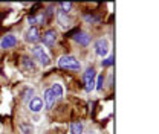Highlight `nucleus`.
I'll return each mask as SVG.
<instances>
[{
  "mask_svg": "<svg viewBox=\"0 0 159 134\" xmlns=\"http://www.w3.org/2000/svg\"><path fill=\"white\" fill-rule=\"evenodd\" d=\"M58 67L61 69H66V70H74V72H78L81 69V64L75 57L72 55H63L58 59Z\"/></svg>",
  "mask_w": 159,
  "mask_h": 134,
  "instance_id": "f257e3e1",
  "label": "nucleus"
},
{
  "mask_svg": "<svg viewBox=\"0 0 159 134\" xmlns=\"http://www.w3.org/2000/svg\"><path fill=\"white\" fill-rule=\"evenodd\" d=\"M95 76H97V70L93 67H87L86 72L83 73V82L86 92H92L95 89Z\"/></svg>",
  "mask_w": 159,
  "mask_h": 134,
  "instance_id": "f03ea898",
  "label": "nucleus"
},
{
  "mask_svg": "<svg viewBox=\"0 0 159 134\" xmlns=\"http://www.w3.org/2000/svg\"><path fill=\"white\" fill-rule=\"evenodd\" d=\"M31 54L34 55L35 59H39V63L41 66H49L51 64V58L44 52L43 46H34V47H31Z\"/></svg>",
  "mask_w": 159,
  "mask_h": 134,
  "instance_id": "7ed1b4c3",
  "label": "nucleus"
},
{
  "mask_svg": "<svg viewBox=\"0 0 159 134\" xmlns=\"http://www.w3.org/2000/svg\"><path fill=\"white\" fill-rule=\"evenodd\" d=\"M95 52H97V55L99 57H106L107 54H109V41L107 38H98L97 40V43H95Z\"/></svg>",
  "mask_w": 159,
  "mask_h": 134,
  "instance_id": "20e7f679",
  "label": "nucleus"
},
{
  "mask_svg": "<svg viewBox=\"0 0 159 134\" xmlns=\"http://www.w3.org/2000/svg\"><path fill=\"white\" fill-rule=\"evenodd\" d=\"M55 41H57V31L55 29H49L43 34V44L44 46L51 47V46L55 44Z\"/></svg>",
  "mask_w": 159,
  "mask_h": 134,
  "instance_id": "39448f33",
  "label": "nucleus"
},
{
  "mask_svg": "<svg viewBox=\"0 0 159 134\" xmlns=\"http://www.w3.org/2000/svg\"><path fill=\"white\" fill-rule=\"evenodd\" d=\"M25 40H26V41H29V43H37V41H40L39 28H37V26L29 28V29L26 31V34H25Z\"/></svg>",
  "mask_w": 159,
  "mask_h": 134,
  "instance_id": "423d86ee",
  "label": "nucleus"
},
{
  "mask_svg": "<svg viewBox=\"0 0 159 134\" xmlns=\"http://www.w3.org/2000/svg\"><path fill=\"white\" fill-rule=\"evenodd\" d=\"M72 38L75 40L78 44L84 46V47L90 44V35H89V34H86V32H81V31H77V32H75V35H72Z\"/></svg>",
  "mask_w": 159,
  "mask_h": 134,
  "instance_id": "0eeeda50",
  "label": "nucleus"
},
{
  "mask_svg": "<svg viewBox=\"0 0 159 134\" xmlns=\"http://www.w3.org/2000/svg\"><path fill=\"white\" fill-rule=\"evenodd\" d=\"M28 107H29V110H31L32 113H39V111L43 110V99L39 97V96L32 97V99L28 102Z\"/></svg>",
  "mask_w": 159,
  "mask_h": 134,
  "instance_id": "6e6552de",
  "label": "nucleus"
},
{
  "mask_svg": "<svg viewBox=\"0 0 159 134\" xmlns=\"http://www.w3.org/2000/svg\"><path fill=\"white\" fill-rule=\"evenodd\" d=\"M17 44V38H16V35H12V34H8V35H5L2 41H0V47H3V49H11V47H14Z\"/></svg>",
  "mask_w": 159,
  "mask_h": 134,
  "instance_id": "1a4fd4ad",
  "label": "nucleus"
},
{
  "mask_svg": "<svg viewBox=\"0 0 159 134\" xmlns=\"http://www.w3.org/2000/svg\"><path fill=\"white\" fill-rule=\"evenodd\" d=\"M21 67H23L25 72H28V73H34V72L37 70V66H35L34 59H31V58H28V57L21 58Z\"/></svg>",
  "mask_w": 159,
  "mask_h": 134,
  "instance_id": "9d476101",
  "label": "nucleus"
},
{
  "mask_svg": "<svg viewBox=\"0 0 159 134\" xmlns=\"http://www.w3.org/2000/svg\"><path fill=\"white\" fill-rule=\"evenodd\" d=\"M43 99H44V107L46 108H52V105L55 104V96H54V93L51 92V89H48L46 92H44V96H43Z\"/></svg>",
  "mask_w": 159,
  "mask_h": 134,
  "instance_id": "9b49d317",
  "label": "nucleus"
},
{
  "mask_svg": "<svg viewBox=\"0 0 159 134\" xmlns=\"http://www.w3.org/2000/svg\"><path fill=\"white\" fill-rule=\"evenodd\" d=\"M57 20H58L60 24H61V26H64V28H66V26L69 28V26H70V23H72V20L69 19V17H67V14H64L63 11H57Z\"/></svg>",
  "mask_w": 159,
  "mask_h": 134,
  "instance_id": "f8f14e48",
  "label": "nucleus"
},
{
  "mask_svg": "<svg viewBox=\"0 0 159 134\" xmlns=\"http://www.w3.org/2000/svg\"><path fill=\"white\" fill-rule=\"evenodd\" d=\"M83 131H84V125H83V122L75 120V122L70 123V133L72 134H83Z\"/></svg>",
  "mask_w": 159,
  "mask_h": 134,
  "instance_id": "ddd939ff",
  "label": "nucleus"
},
{
  "mask_svg": "<svg viewBox=\"0 0 159 134\" xmlns=\"http://www.w3.org/2000/svg\"><path fill=\"white\" fill-rule=\"evenodd\" d=\"M84 21L86 23H90V24H98V23H101V17L97 15V14L89 12V14H84Z\"/></svg>",
  "mask_w": 159,
  "mask_h": 134,
  "instance_id": "4468645a",
  "label": "nucleus"
},
{
  "mask_svg": "<svg viewBox=\"0 0 159 134\" xmlns=\"http://www.w3.org/2000/svg\"><path fill=\"white\" fill-rule=\"evenodd\" d=\"M19 128L23 134H34V127H32L29 122H20Z\"/></svg>",
  "mask_w": 159,
  "mask_h": 134,
  "instance_id": "2eb2a0df",
  "label": "nucleus"
},
{
  "mask_svg": "<svg viewBox=\"0 0 159 134\" xmlns=\"http://www.w3.org/2000/svg\"><path fill=\"white\" fill-rule=\"evenodd\" d=\"M51 92L54 93L55 97H61V96H63V87H61V84H58V82L52 84V85H51Z\"/></svg>",
  "mask_w": 159,
  "mask_h": 134,
  "instance_id": "dca6fc26",
  "label": "nucleus"
},
{
  "mask_svg": "<svg viewBox=\"0 0 159 134\" xmlns=\"http://www.w3.org/2000/svg\"><path fill=\"white\" fill-rule=\"evenodd\" d=\"M58 6H60V11H63L64 14H67V12H69V11L72 9L74 3H70V2H60Z\"/></svg>",
  "mask_w": 159,
  "mask_h": 134,
  "instance_id": "f3484780",
  "label": "nucleus"
},
{
  "mask_svg": "<svg viewBox=\"0 0 159 134\" xmlns=\"http://www.w3.org/2000/svg\"><path fill=\"white\" fill-rule=\"evenodd\" d=\"M32 95H34V90L28 87V89H25V92L21 93V99H23V101H28V102H29V101L32 99V97H31Z\"/></svg>",
  "mask_w": 159,
  "mask_h": 134,
  "instance_id": "a211bd4d",
  "label": "nucleus"
},
{
  "mask_svg": "<svg viewBox=\"0 0 159 134\" xmlns=\"http://www.w3.org/2000/svg\"><path fill=\"white\" fill-rule=\"evenodd\" d=\"M95 84H97V85H95V89H97L98 92H101V90H102V87H104V75H99Z\"/></svg>",
  "mask_w": 159,
  "mask_h": 134,
  "instance_id": "6ab92c4d",
  "label": "nucleus"
},
{
  "mask_svg": "<svg viewBox=\"0 0 159 134\" xmlns=\"http://www.w3.org/2000/svg\"><path fill=\"white\" fill-rule=\"evenodd\" d=\"M102 67H110V66H113V55H110V57H107L106 59H102Z\"/></svg>",
  "mask_w": 159,
  "mask_h": 134,
  "instance_id": "aec40b11",
  "label": "nucleus"
}]
</instances>
